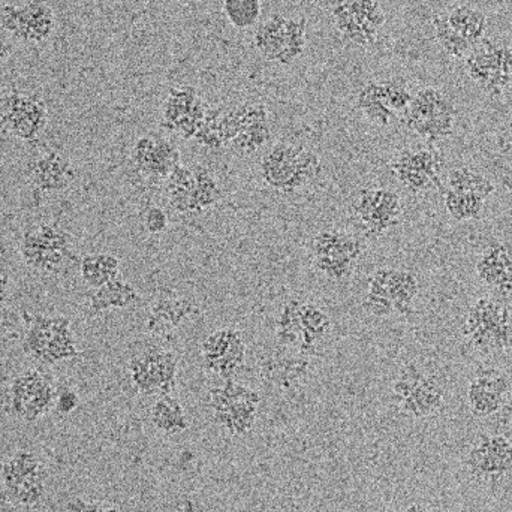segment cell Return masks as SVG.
<instances>
[{"instance_id":"obj_34","label":"cell","mask_w":512,"mask_h":512,"mask_svg":"<svg viewBox=\"0 0 512 512\" xmlns=\"http://www.w3.org/2000/svg\"><path fill=\"white\" fill-rule=\"evenodd\" d=\"M307 42L306 18H288L286 20L285 35H283L282 51L277 62L279 65L289 66L303 56Z\"/></svg>"},{"instance_id":"obj_43","label":"cell","mask_w":512,"mask_h":512,"mask_svg":"<svg viewBox=\"0 0 512 512\" xmlns=\"http://www.w3.org/2000/svg\"><path fill=\"white\" fill-rule=\"evenodd\" d=\"M23 20V3H3L2 11H0V23L5 32L15 38L23 27Z\"/></svg>"},{"instance_id":"obj_46","label":"cell","mask_w":512,"mask_h":512,"mask_svg":"<svg viewBox=\"0 0 512 512\" xmlns=\"http://www.w3.org/2000/svg\"><path fill=\"white\" fill-rule=\"evenodd\" d=\"M80 406V396L71 388H63L57 394L56 411L60 415H69Z\"/></svg>"},{"instance_id":"obj_12","label":"cell","mask_w":512,"mask_h":512,"mask_svg":"<svg viewBox=\"0 0 512 512\" xmlns=\"http://www.w3.org/2000/svg\"><path fill=\"white\" fill-rule=\"evenodd\" d=\"M445 159L439 150H403L391 164L394 177L412 194L441 188Z\"/></svg>"},{"instance_id":"obj_28","label":"cell","mask_w":512,"mask_h":512,"mask_svg":"<svg viewBox=\"0 0 512 512\" xmlns=\"http://www.w3.org/2000/svg\"><path fill=\"white\" fill-rule=\"evenodd\" d=\"M80 276L95 291L120 277V259L111 254L84 255L80 259Z\"/></svg>"},{"instance_id":"obj_13","label":"cell","mask_w":512,"mask_h":512,"mask_svg":"<svg viewBox=\"0 0 512 512\" xmlns=\"http://www.w3.org/2000/svg\"><path fill=\"white\" fill-rule=\"evenodd\" d=\"M2 125L12 137L33 141L47 125V105L39 96L9 90L2 98Z\"/></svg>"},{"instance_id":"obj_17","label":"cell","mask_w":512,"mask_h":512,"mask_svg":"<svg viewBox=\"0 0 512 512\" xmlns=\"http://www.w3.org/2000/svg\"><path fill=\"white\" fill-rule=\"evenodd\" d=\"M478 279L502 297L512 295V243L495 242L484 249L475 264Z\"/></svg>"},{"instance_id":"obj_9","label":"cell","mask_w":512,"mask_h":512,"mask_svg":"<svg viewBox=\"0 0 512 512\" xmlns=\"http://www.w3.org/2000/svg\"><path fill=\"white\" fill-rule=\"evenodd\" d=\"M201 357L207 372L224 381H233L245 369L248 357V345L242 331L231 327L213 331L201 345Z\"/></svg>"},{"instance_id":"obj_32","label":"cell","mask_w":512,"mask_h":512,"mask_svg":"<svg viewBox=\"0 0 512 512\" xmlns=\"http://www.w3.org/2000/svg\"><path fill=\"white\" fill-rule=\"evenodd\" d=\"M286 20H288V17H285V15L273 14L264 23L256 27L254 33L256 50L268 62H277V57L282 51Z\"/></svg>"},{"instance_id":"obj_29","label":"cell","mask_w":512,"mask_h":512,"mask_svg":"<svg viewBox=\"0 0 512 512\" xmlns=\"http://www.w3.org/2000/svg\"><path fill=\"white\" fill-rule=\"evenodd\" d=\"M303 300L300 298H289L280 307L279 315L274 324V333L280 346L285 348L300 349L303 327H301L300 309Z\"/></svg>"},{"instance_id":"obj_36","label":"cell","mask_w":512,"mask_h":512,"mask_svg":"<svg viewBox=\"0 0 512 512\" xmlns=\"http://www.w3.org/2000/svg\"><path fill=\"white\" fill-rule=\"evenodd\" d=\"M194 173V195L197 201L198 212L210 209L219 203L222 198V189L212 171L204 165H192Z\"/></svg>"},{"instance_id":"obj_1","label":"cell","mask_w":512,"mask_h":512,"mask_svg":"<svg viewBox=\"0 0 512 512\" xmlns=\"http://www.w3.org/2000/svg\"><path fill=\"white\" fill-rule=\"evenodd\" d=\"M23 318L27 324L23 349L32 360L44 366H54L80 355L72 334L71 319L39 313H23Z\"/></svg>"},{"instance_id":"obj_39","label":"cell","mask_w":512,"mask_h":512,"mask_svg":"<svg viewBox=\"0 0 512 512\" xmlns=\"http://www.w3.org/2000/svg\"><path fill=\"white\" fill-rule=\"evenodd\" d=\"M225 17L237 29H249L258 23L261 17V2L258 0H225L224 5Z\"/></svg>"},{"instance_id":"obj_8","label":"cell","mask_w":512,"mask_h":512,"mask_svg":"<svg viewBox=\"0 0 512 512\" xmlns=\"http://www.w3.org/2000/svg\"><path fill=\"white\" fill-rule=\"evenodd\" d=\"M466 74L490 96H501L512 86V48L484 38L465 59Z\"/></svg>"},{"instance_id":"obj_5","label":"cell","mask_w":512,"mask_h":512,"mask_svg":"<svg viewBox=\"0 0 512 512\" xmlns=\"http://www.w3.org/2000/svg\"><path fill=\"white\" fill-rule=\"evenodd\" d=\"M310 254L319 274L331 282H343L354 273L355 265L364 254V245L346 231L328 228L313 237Z\"/></svg>"},{"instance_id":"obj_11","label":"cell","mask_w":512,"mask_h":512,"mask_svg":"<svg viewBox=\"0 0 512 512\" xmlns=\"http://www.w3.org/2000/svg\"><path fill=\"white\" fill-rule=\"evenodd\" d=\"M465 463L474 480L499 483L512 472V442L504 435L484 433L469 448Z\"/></svg>"},{"instance_id":"obj_22","label":"cell","mask_w":512,"mask_h":512,"mask_svg":"<svg viewBox=\"0 0 512 512\" xmlns=\"http://www.w3.org/2000/svg\"><path fill=\"white\" fill-rule=\"evenodd\" d=\"M23 14V27L15 38L24 44L47 41L56 27L51 6L44 2H24Z\"/></svg>"},{"instance_id":"obj_18","label":"cell","mask_w":512,"mask_h":512,"mask_svg":"<svg viewBox=\"0 0 512 512\" xmlns=\"http://www.w3.org/2000/svg\"><path fill=\"white\" fill-rule=\"evenodd\" d=\"M77 180V170L65 156L48 152L30 167V182L44 194H56L71 188Z\"/></svg>"},{"instance_id":"obj_45","label":"cell","mask_w":512,"mask_h":512,"mask_svg":"<svg viewBox=\"0 0 512 512\" xmlns=\"http://www.w3.org/2000/svg\"><path fill=\"white\" fill-rule=\"evenodd\" d=\"M143 225L149 234H162L168 228V216L159 206H149L143 213Z\"/></svg>"},{"instance_id":"obj_20","label":"cell","mask_w":512,"mask_h":512,"mask_svg":"<svg viewBox=\"0 0 512 512\" xmlns=\"http://www.w3.org/2000/svg\"><path fill=\"white\" fill-rule=\"evenodd\" d=\"M197 315H200V307L188 298H158L150 307L146 328L152 334H167Z\"/></svg>"},{"instance_id":"obj_41","label":"cell","mask_w":512,"mask_h":512,"mask_svg":"<svg viewBox=\"0 0 512 512\" xmlns=\"http://www.w3.org/2000/svg\"><path fill=\"white\" fill-rule=\"evenodd\" d=\"M385 84V101H387L388 107L394 111V113H405L411 105L414 95L411 90L397 80H384Z\"/></svg>"},{"instance_id":"obj_42","label":"cell","mask_w":512,"mask_h":512,"mask_svg":"<svg viewBox=\"0 0 512 512\" xmlns=\"http://www.w3.org/2000/svg\"><path fill=\"white\" fill-rule=\"evenodd\" d=\"M156 146V135H144L138 138L132 146L131 159L135 167L144 173L152 161L153 150Z\"/></svg>"},{"instance_id":"obj_14","label":"cell","mask_w":512,"mask_h":512,"mask_svg":"<svg viewBox=\"0 0 512 512\" xmlns=\"http://www.w3.org/2000/svg\"><path fill=\"white\" fill-rule=\"evenodd\" d=\"M303 144L280 141L273 144L259 162L262 180L274 191L291 195L307 186L298 171L297 159Z\"/></svg>"},{"instance_id":"obj_15","label":"cell","mask_w":512,"mask_h":512,"mask_svg":"<svg viewBox=\"0 0 512 512\" xmlns=\"http://www.w3.org/2000/svg\"><path fill=\"white\" fill-rule=\"evenodd\" d=\"M367 292L390 298L396 315L409 316L414 313L415 301L420 295V280L414 271L381 267L370 274Z\"/></svg>"},{"instance_id":"obj_19","label":"cell","mask_w":512,"mask_h":512,"mask_svg":"<svg viewBox=\"0 0 512 512\" xmlns=\"http://www.w3.org/2000/svg\"><path fill=\"white\" fill-rule=\"evenodd\" d=\"M20 255L24 264L32 270L44 274H57L62 271L68 259H74V254L56 251L50 248L39 236L36 228L26 231L20 239Z\"/></svg>"},{"instance_id":"obj_37","label":"cell","mask_w":512,"mask_h":512,"mask_svg":"<svg viewBox=\"0 0 512 512\" xmlns=\"http://www.w3.org/2000/svg\"><path fill=\"white\" fill-rule=\"evenodd\" d=\"M432 24L435 29L436 41L439 42L447 56L453 57V59H466L474 50V47L448 24L447 17L444 15H433Z\"/></svg>"},{"instance_id":"obj_40","label":"cell","mask_w":512,"mask_h":512,"mask_svg":"<svg viewBox=\"0 0 512 512\" xmlns=\"http://www.w3.org/2000/svg\"><path fill=\"white\" fill-rule=\"evenodd\" d=\"M5 495L14 504L23 505V507H36L41 504L45 496V474L26 478L12 489L5 490Z\"/></svg>"},{"instance_id":"obj_16","label":"cell","mask_w":512,"mask_h":512,"mask_svg":"<svg viewBox=\"0 0 512 512\" xmlns=\"http://www.w3.org/2000/svg\"><path fill=\"white\" fill-rule=\"evenodd\" d=\"M511 381L507 373L498 369H480L474 373L466 390V400L472 415L489 418L507 405Z\"/></svg>"},{"instance_id":"obj_23","label":"cell","mask_w":512,"mask_h":512,"mask_svg":"<svg viewBox=\"0 0 512 512\" xmlns=\"http://www.w3.org/2000/svg\"><path fill=\"white\" fill-rule=\"evenodd\" d=\"M357 108L373 125L390 126L399 114L394 113L385 101L384 80H370L357 95Z\"/></svg>"},{"instance_id":"obj_25","label":"cell","mask_w":512,"mask_h":512,"mask_svg":"<svg viewBox=\"0 0 512 512\" xmlns=\"http://www.w3.org/2000/svg\"><path fill=\"white\" fill-rule=\"evenodd\" d=\"M150 421L158 432L167 436L179 435L189 429L185 408L173 394H164L153 402Z\"/></svg>"},{"instance_id":"obj_31","label":"cell","mask_w":512,"mask_h":512,"mask_svg":"<svg viewBox=\"0 0 512 512\" xmlns=\"http://www.w3.org/2000/svg\"><path fill=\"white\" fill-rule=\"evenodd\" d=\"M198 98L200 95L194 87L170 89L164 102V110H162V128L177 132L180 125L188 119Z\"/></svg>"},{"instance_id":"obj_44","label":"cell","mask_w":512,"mask_h":512,"mask_svg":"<svg viewBox=\"0 0 512 512\" xmlns=\"http://www.w3.org/2000/svg\"><path fill=\"white\" fill-rule=\"evenodd\" d=\"M363 307L373 318L387 319L396 315L393 303H391L390 298L384 297V295L370 294V292H367L363 300Z\"/></svg>"},{"instance_id":"obj_35","label":"cell","mask_w":512,"mask_h":512,"mask_svg":"<svg viewBox=\"0 0 512 512\" xmlns=\"http://www.w3.org/2000/svg\"><path fill=\"white\" fill-rule=\"evenodd\" d=\"M444 204L451 219L456 222H468L480 218L486 206V200L477 195L459 194L445 188Z\"/></svg>"},{"instance_id":"obj_33","label":"cell","mask_w":512,"mask_h":512,"mask_svg":"<svg viewBox=\"0 0 512 512\" xmlns=\"http://www.w3.org/2000/svg\"><path fill=\"white\" fill-rule=\"evenodd\" d=\"M447 188L459 194L477 195L489 200L496 192V185L480 171L469 167H456L448 173Z\"/></svg>"},{"instance_id":"obj_24","label":"cell","mask_w":512,"mask_h":512,"mask_svg":"<svg viewBox=\"0 0 512 512\" xmlns=\"http://www.w3.org/2000/svg\"><path fill=\"white\" fill-rule=\"evenodd\" d=\"M441 114H457L456 105L436 87H424L418 90L408 110L403 113V123L418 122Z\"/></svg>"},{"instance_id":"obj_6","label":"cell","mask_w":512,"mask_h":512,"mask_svg":"<svg viewBox=\"0 0 512 512\" xmlns=\"http://www.w3.org/2000/svg\"><path fill=\"white\" fill-rule=\"evenodd\" d=\"M57 394L50 375L26 370L15 376L6 390V411L23 423H35L56 408Z\"/></svg>"},{"instance_id":"obj_38","label":"cell","mask_w":512,"mask_h":512,"mask_svg":"<svg viewBox=\"0 0 512 512\" xmlns=\"http://www.w3.org/2000/svg\"><path fill=\"white\" fill-rule=\"evenodd\" d=\"M273 137L270 122L256 123L243 129L230 146L233 152L240 156L255 155L259 150L264 149Z\"/></svg>"},{"instance_id":"obj_26","label":"cell","mask_w":512,"mask_h":512,"mask_svg":"<svg viewBox=\"0 0 512 512\" xmlns=\"http://www.w3.org/2000/svg\"><path fill=\"white\" fill-rule=\"evenodd\" d=\"M140 301V294L132 283L117 277L102 288L95 289L90 295V309L93 313H102L111 309H128Z\"/></svg>"},{"instance_id":"obj_48","label":"cell","mask_w":512,"mask_h":512,"mask_svg":"<svg viewBox=\"0 0 512 512\" xmlns=\"http://www.w3.org/2000/svg\"><path fill=\"white\" fill-rule=\"evenodd\" d=\"M107 512H117L116 510H114V508H108V511Z\"/></svg>"},{"instance_id":"obj_10","label":"cell","mask_w":512,"mask_h":512,"mask_svg":"<svg viewBox=\"0 0 512 512\" xmlns=\"http://www.w3.org/2000/svg\"><path fill=\"white\" fill-rule=\"evenodd\" d=\"M352 212L369 236L381 237L399 225L403 200L393 189L364 188L355 197Z\"/></svg>"},{"instance_id":"obj_30","label":"cell","mask_w":512,"mask_h":512,"mask_svg":"<svg viewBox=\"0 0 512 512\" xmlns=\"http://www.w3.org/2000/svg\"><path fill=\"white\" fill-rule=\"evenodd\" d=\"M41 474H45L44 465L35 453L29 450L15 451L2 465L3 489H12L26 478Z\"/></svg>"},{"instance_id":"obj_27","label":"cell","mask_w":512,"mask_h":512,"mask_svg":"<svg viewBox=\"0 0 512 512\" xmlns=\"http://www.w3.org/2000/svg\"><path fill=\"white\" fill-rule=\"evenodd\" d=\"M447 21L474 48L486 38L487 26H489L487 15L471 3H463L451 9L447 15Z\"/></svg>"},{"instance_id":"obj_21","label":"cell","mask_w":512,"mask_h":512,"mask_svg":"<svg viewBox=\"0 0 512 512\" xmlns=\"http://www.w3.org/2000/svg\"><path fill=\"white\" fill-rule=\"evenodd\" d=\"M300 316L303 337H301V346L298 352L301 355L315 354L316 349L333 330V321L321 306L310 303V301L301 303Z\"/></svg>"},{"instance_id":"obj_4","label":"cell","mask_w":512,"mask_h":512,"mask_svg":"<svg viewBox=\"0 0 512 512\" xmlns=\"http://www.w3.org/2000/svg\"><path fill=\"white\" fill-rule=\"evenodd\" d=\"M261 394L236 379L210 388L209 408L213 421L231 436H245L255 427Z\"/></svg>"},{"instance_id":"obj_47","label":"cell","mask_w":512,"mask_h":512,"mask_svg":"<svg viewBox=\"0 0 512 512\" xmlns=\"http://www.w3.org/2000/svg\"><path fill=\"white\" fill-rule=\"evenodd\" d=\"M408 512H447L442 510V508H427L421 507V505H412V507L408 508Z\"/></svg>"},{"instance_id":"obj_2","label":"cell","mask_w":512,"mask_h":512,"mask_svg":"<svg viewBox=\"0 0 512 512\" xmlns=\"http://www.w3.org/2000/svg\"><path fill=\"white\" fill-rule=\"evenodd\" d=\"M391 397L403 417L424 420L444 408L445 388L433 373L417 364H408L394 379Z\"/></svg>"},{"instance_id":"obj_7","label":"cell","mask_w":512,"mask_h":512,"mask_svg":"<svg viewBox=\"0 0 512 512\" xmlns=\"http://www.w3.org/2000/svg\"><path fill=\"white\" fill-rule=\"evenodd\" d=\"M128 372L135 390L143 396L173 394L179 360L170 349L149 345L129 358Z\"/></svg>"},{"instance_id":"obj_3","label":"cell","mask_w":512,"mask_h":512,"mask_svg":"<svg viewBox=\"0 0 512 512\" xmlns=\"http://www.w3.org/2000/svg\"><path fill=\"white\" fill-rule=\"evenodd\" d=\"M463 336L472 348L483 354L507 351L512 345L510 309L496 298H478L469 307Z\"/></svg>"}]
</instances>
